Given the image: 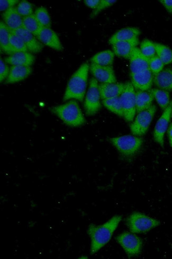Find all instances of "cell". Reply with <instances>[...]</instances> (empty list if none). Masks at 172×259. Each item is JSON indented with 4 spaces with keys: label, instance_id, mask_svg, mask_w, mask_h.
Masks as SVG:
<instances>
[{
    "label": "cell",
    "instance_id": "6da1fadb",
    "mask_svg": "<svg viewBox=\"0 0 172 259\" xmlns=\"http://www.w3.org/2000/svg\"><path fill=\"white\" fill-rule=\"evenodd\" d=\"M122 219V215H116L102 225L91 224L89 226L87 232L91 239V255L97 253L109 243Z\"/></svg>",
    "mask_w": 172,
    "mask_h": 259
},
{
    "label": "cell",
    "instance_id": "7a4b0ae2",
    "mask_svg": "<svg viewBox=\"0 0 172 259\" xmlns=\"http://www.w3.org/2000/svg\"><path fill=\"white\" fill-rule=\"evenodd\" d=\"M90 66L84 63L70 78L63 97V101L78 100L83 102L87 90Z\"/></svg>",
    "mask_w": 172,
    "mask_h": 259
},
{
    "label": "cell",
    "instance_id": "3957f363",
    "mask_svg": "<svg viewBox=\"0 0 172 259\" xmlns=\"http://www.w3.org/2000/svg\"><path fill=\"white\" fill-rule=\"evenodd\" d=\"M50 111L69 126L78 127L85 122V117L78 103L75 100L52 107Z\"/></svg>",
    "mask_w": 172,
    "mask_h": 259
},
{
    "label": "cell",
    "instance_id": "277c9868",
    "mask_svg": "<svg viewBox=\"0 0 172 259\" xmlns=\"http://www.w3.org/2000/svg\"><path fill=\"white\" fill-rule=\"evenodd\" d=\"M110 143L126 158H131L137 154L143 144V139L132 135L111 138Z\"/></svg>",
    "mask_w": 172,
    "mask_h": 259
},
{
    "label": "cell",
    "instance_id": "5b68a950",
    "mask_svg": "<svg viewBox=\"0 0 172 259\" xmlns=\"http://www.w3.org/2000/svg\"><path fill=\"white\" fill-rule=\"evenodd\" d=\"M126 224L130 231L135 234L146 233L160 225L156 219L139 212H134L129 215Z\"/></svg>",
    "mask_w": 172,
    "mask_h": 259
},
{
    "label": "cell",
    "instance_id": "8992f818",
    "mask_svg": "<svg viewBox=\"0 0 172 259\" xmlns=\"http://www.w3.org/2000/svg\"><path fill=\"white\" fill-rule=\"evenodd\" d=\"M116 240L123 247L129 257L137 256L142 251V239L131 232L121 233L116 237Z\"/></svg>",
    "mask_w": 172,
    "mask_h": 259
},
{
    "label": "cell",
    "instance_id": "52a82bcc",
    "mask_svg": "<svg viewBox=\"0 0 172 259\" xmlns=\"http://www.w3.org/2000/svg\"><path fill=\"white\" fill-rule=\"evenodd\" d=\"M123 107L124 118L128 122L134 121L136 113V92L131 82L126 83V87L120 96Z\"/></svg>",
    "mask_w": 172,
    "mask_h": 259
},
{
    "label": "cell",
    "instance_id": "ba28073f",
    "mask_svg": "<svg viewBox=\"0 0 172 259\" xmlns=\"http://www.w3.org/2000/svg\"><path fill=\"white\" fill-rule=\"evenodd\" d=\"M100 100L98 82L92 78L84 102V109L87 115H94L99 112L101 107Z\"/></svg>",
    "mask_w": 172,
    "mask_h": 259
},
{
    "label": "cell",
    "instance_id": "9c48e42d",
    "mask_svg": "<svg viewBox=\"0 0 172 259\" xmlns=\"http://www.w3.org/2000/svg\"><path fill=\"white\" fill-rule=\"evenodd\" d=\"M156 111V106L152 105L149 109L138 113L130 126L131 131L134 136L142 137L147 133Z\"/></svg>",
    "mask_w": 172,
    "mask_h": 259
},
{
    "label": "cell",
    "instance_id": "30bf717a",
    "mask_svg": "<svg viewBox=\"0 0 172 259\" xmlns=\"http://www.w3.org/2000/svg\"><path fill=\"white\" fill-rule=\"evenodd\" d=\"M171 113V104H169L159 117L154 128L153 136L155 141L162 147H164V136L168 127Z\"/></svg>",
    "mask_w": 172,
    "mask_h": 259
},
{
    "label": "cell",
    "instance_id": "8fae6325",
    "mask_svg": "<svg viewBox=\"0 0 172 259\" xmlns=\"http://www.w3.org/2000/svg\"><path fill=\"white\" fill-rule=\"evenodd\" d=\"M132 84L136 91H149L154 83V76L150 69L136 73H131Z\"/></svg>",
    "mask_w": 172,
    "mask_h": 259
},
{
    "label": "cell",
    "instance_id": "7c38bea8",
    "mask_svg": "<svg viewBox=\"0 0 172 259\" xmlns=\"http://www.w3.org/2000/svg\"><path fill=\"white\" fill-rule=\"evenodd\" d=\"M90 70L94 78L101 83L117 82L112 66H100V65L91 63Z\"/></svg>",
    "mask_w": 172,
    "mask_h": 259
},
{
    "label": "cell",
    "instance_id": "4fadbf2b",
    "mask_svg": "<svg viewBox=\"0 0 172 259\" xmlns=\"http://www.w3.org/2000/svg\"><path fill=\"white\" fill-rule=\"evenodd\" d=\"M10 31L22 39L27 46L28 51L31 53H39L44 48V45L35 36L23 27L14 30H10Z\"/></svg>",
    "mask_w": 172,
    "mask_h": 259
},
{
    "label": "cell",
    "instance_id": "5bb4252c",
    "mask_svg": "<svg viewBox=\"0 0 172 259\" xmlns=\"http://www.w3.org/2000/svg\"><path fill=\"white\" fill-rule=\"evenodd\" d=\"M149 59L145 56L141 50L135 48L130 58L131 73H136L149 69Z\"/></svg>",
    "mask_w": 172,
    "mask_h": 259
},
{
    "label": "cell",
    "instance_id": "9a60e30c",
    "mask_svg": "<svg viewBox=\"0 0 172 259\" xmlns=\"http://www.w3.org/2000/svg\"><path fill=\"white\" fill-rule=\"evenodd\" d=\"M37 38L43 45L52 49L58 51H62L64 49L58 35L51 28H43Z\"/></svg>",
    "mask_w": 172,
    "mask_h": 259
},
{
    "label": "cell",
    "instance_id": "2e32d148",
    "mask_svg": "<svg viewBox=\"0 0 172 259\" xmlns=\"http://www.w3.org/2000/svg\"><path fill=\"white\" fill-rule=\"evenodd\" d=\"M126 83H100L99 84L101 99H106L120 97L124 92Z\"/></svg>",
    "mask_w": 172,
    "mask_h": 259
},
{
    "label": "cell",
    "instance_id": "e0dca14e",
    "mask_svg": "<svg viewBox=\"0 0 172 259\" xmlns=\"http://www.w3.org/2000/svg\"><path fill=\"white\" fill-rule=\"evenodd\" d=\"M7 64L12 66H20L31 67L35 61V58L33 54L29 52H17L5 58Z\"/></svg>",
    "mask_w": 172,
    "mask_h": 259
},
{
    "label": "cell",
    "instance_id": "ac0fdd59",
    "mask_svg": "<svg viewBox=\"0 0 172 259\" xmlns=\"http://www.w3.org/2000/svg\"><path fill=\"white\" fill-rule=\"evenodd\" d=\"M138 38L130 40L117 42L112 45V50L117 57L130 59L133 50L139 45Z\"/></svg>",
    "mask_w": 172,
    "mask_h": 259
},
{
    "label": "cell",
    "instance_id": "d6986e66",
    "mask_svg": "<svg viewBox=\"0 0 172 259\" xmlns=\"http://www.w3.org/2000/svg\"><path fill=\"white\" fill-rule=\"evenodd\" d=\"M4 22L11 30L23 27V17L18 12L17 8H10L3 14Z\"/></svg>",
    "mask_w": 172,
    "mask_h": 259
},
{
    "label": "cell",
    "instance_id": "ffe728a7",
    "mask_svg": "<svg viewBox=\"0 0 172 259\" xmlns=\"http://www.w3.org/2000/svg\"><path fill=\"white\" fill-rule=\"evenodd\" d=\"M33 71L31 67L12 66L10 68L7 83H14L25 80Z\"/></svg>",
    "mask_w": 172,
    "mask_h": 259
},
{
    "label": "cell",
    "instance_id": "44dd1931",
    "mask_svg": "<svg viewBox=\"0 0 172 259\" xmlns=\"http://www.w3.org/2000/svg\"><path fill=\"white\" fill-rule=\"evenodd\" d=\"M141 34V31L135 27H127L120 30L116 32L109 40L110 45L122 41L130 40L138 38Z\"/></svg>",
    "mask_w": 172,
    "mask_h": 259
},
{
    "label": "cell",
    "instance_id": "7402d4cb",
    "mask_svg": "<svg viewBox=\"0 0 172 259\" xmlns=\"http://www.w3.org/2000/svg\"><path fill=\"white\" fill-rule=\"evenodd\" d=\"M153 76L154 83L158 89L167 92L172 91V70H163Z\"/></svg>",
    "mask_w": 172,
    "mask_h": 259
},
{
    "label": "cell",
    "instance_id": "603a6c76",
    "mask_svg": "<svg viewBox=\"0 0 172 259\" xmlns=\"http://www.w3.org/2000/svg\"><path fill=\"white\" fill-rule=\"evenodd\" d=\"M154 97L153 94L149 91L136 92V106L137 113L145 111L153 105Z\"/></svg>",
    "mask_w": 172,
    "mask_h": 259
},
{
    "label": "cell",
    "instance_id": "cb8c5ba5",
    "mask_svg": "<svg viewBox=\"0 0 172 259\" xmlns=\"http://www.w3.org/2000/svg\"><path fill=\"white\" fill-rule=\"evenodd\" d=\"M10 30L4 21L0 22V47L6 55H12L15 53L10 43Z\"/></svg>",
    "mask_w": 172,
    "mask_h": 259
},
{
    "label": "cell",
    "instance_id": "d4e9b609",
    "mask_svg": "<svg viewBox=\"0 0 172 259\" xmlns=\"http://www.w3.org/2000/svg\"><path fill=\"white\" fill-rule=\"evenodd\" d=\"M114 53L110 50H106L96 54L91 59V63L100 66H112L114 58Z\"/></svg>",
    "mask_w": 172,
    "mask_h": 259
},
{
    "label": "cell",
    "instance_id": "484cf974",
    "mask_svg": "<svg viewBox=\"0 0 172 259\" xmlns=\"http://www.w3.org/2000/svg\"><path fill=\"white\" fill-rule=\"evenodd\" d=\"M23 27L37 38L43 28L34 14L23 18Z\"/></svg>",
    "mask_w": 172,
    "mask_h": 259
},
{
    "label": "cell",
    "instance_id": "4316f807",
    "mask_svg": "<svg viewBox=\"0 0 172 259\" xmlns=\"http://www.w3.org/2000/svg\"><path fill=\"white\" fill-rule=\"evenodd\" d=\"M151 93L161 109L165 110L169 105V94L168 92L159 89H154L149 91Z\"/></svg>",
    "mask_w": 172,
    "mask_h": 259
},
{
    "label": "cell",
    "instance_id": "83f0119b",
    "mask_svg": "<svg viewBox=\"0 0 172 259\" xmlns=\"http://www.w3.org/2000/svg\"><path fill=\"white\" fill-rule=\"evenodd\" d=\"M102 104L107 110L120 117H124V112L120 97L103 100Z\"/></svg>",
    "mask_w": 172,
    "mask_h": 259
},
{
    "label": "cell",
    "instance_id": "f1b7e54d",
    "mask_svg": "<svg viewBox=\"0 0 172 259\" xmlns=\"http://www.w3.org/2000/svg\"><path fill=\"white\" fill-rule=\"evenodd\" d=\"M156 55L164 65L172 63V50L168 47L155 43Z\"/></svg>",
    "mask_w": 172,
    "mask_h": 259
},
{
    "label": "cell",
    "instance_id": "f546056e",
    "mask_svg": "<svg viewBox=\"0 0 172 259\" xmlns=\"http://www.w3.org/2000/svg\"><path fill=\"white\" fill-rule=\"evenodd\" d=\"M35 16L42 28H51V20L47 9L43 7L37 8Z\"/></svg>",
    "mask_w": 172,
    "mask_h": 259
},
{
    "label": "cell",
    "instance_id": "4dcf8cb0",
    "mask_svg": "<svg viewBox=\"0 0 172 259\" xmlns=\"http://www.w3.org/2000/svg\"><path fill=\"white\" fill-rule=\"evenodd\" d=\"M10 43L14 52H29L28 48L24 41L16 34L10 31Z\"/></svg>",
    "mask_w": 172,
    "mask_h": 259
},
{
    "label": "cell",
    "instance_id": "1f68e13d",
    "mask_svg": "<svg viewBox=\"0 0 172 259\" xmlns=\"http://www.w3.org/2000/svg\"><path fill=\"white\" fill-rule=\"evenodd\" d=\"M140 50L147 58H150L156 56L155 42L149 40L145 39L142 42Z\"/></svg>",
    "mask_w": 172,
    "mask_h": 259
},
{
    "label": "cell",
    "instance_id": "d6a6232c",
    "mask_svg": "<svg viewBox=\"0 0 172 259\" xmlns=\"http://www.w3.org/2000/svg\"><path fill=\"white\" fill-rule=\"evenodd\" d=\"M149 69L153 75L157 74L162 71L165 66L163 62L157 55L149 59Z\"/></svg>",
    "mask_w": 172,
    "mask_h": 259
},
{
    "label": "cell",
    "instance_id": "836d02e7",
    "mask_svg": "<svg viewBox=\"0 0 172 259\" xmlns=\"http://www.w3.org/2000/svg\"><path fill=\"white\" fill-rule=\"evenodd\" d=\"M18 13L23 18L33 15V5L27 1H22L16 7Z\"/></svg>",
    "mask_w": 172,
    "mask_h": 259
},
{
    "label": "cell",
    "instance_id": "e575fe53",
    "mask_svg": "<svg viewBox=\"0 0 172 259\" xmlns=\"http://www.w3.org/2000/svg\"><path fill=\"white\" fill-rule=\"evenodd\" d=\"M117 3V1L114 0H101L100 3L95 9L94 10L93 12L91 14L90 17L91 18H93L99 14L102 10L110 7Z\"/></svg>",
    "mask_w": 172,
    "mask_h": 259
},
{
    "label": "cell",
    "instance_id": "d590c367",
    "mask_svg": "<svg viewBox=\"0 0 172 259\" xmlns=\"http://www.w3.org/2000/svg\"><path fill=\"white\" fill-rule=\"evenodd\" d=\"M10 68L2 58L0 59V82H2L9 76Z\"/></svg>",
    "mask_w": 172,
    "mask_h": 259
},
{
    "label": "cell",
    "instance_id": "8d00e7d4",
    "mask_svg": "<svg viewBox=\"0 0 172 259\" xmlns=\"http://www.w3.org/2000/svg\"><path fill=\"white\" fill-rule=\"evenodd\" d=\"M19 3L18 0H2L0 1V10L5 12V11L15 7V6Z\"/></svg>",
    "mask_w": 172,
    "mask_h": 259
},
{
    "label": "cell",
    "instance_id": "74e56055",
    "mask_svg": "<svg viewBox=\"0 0 172 259\" xmlns=\"http://www.w3.org/2000/svg\"><path fill=\"white\" fill-rule=\"evenodd\" d=\"M101 0H85L84 4L86 6L93 9H95L99 4Z\"/></svg>",
    "mask_w": 172,
    "mask_h": 259
},
{
    "label": "cell",
    "instance_id": "f35d334b",
    "mask_svg": "<svg viewBox=\"0 0 172 259\" xmlns=\"http://www.w3.org/2000/svg\"><path fill=\"white\" fill-rule=\"evenodd\" d=\"M169 14H172V0H160L159 1Z\"/></svg>",
    "mask_w": 172,
    "mask_h": 259
},
{
    "label": "cell",
    "instance_id": "ab89813d",
    "mask_svg": "<svg viewBox=\"0 0 172 259\" xmlns=\"http://www.w3.org/2000/svg\"><path fill=\"white\" fill-rule=\"evenodd\" d=\"M167 135L170 146L172 149V123L169 125L167 129Z\"/></svg>",
    "mask_w": 172,
    "mask_h": 259
},
{
    "label": "cell",
    "instance_id": "60d3db41",
    "mask_svg": "<svg viewBox=\"0 0 172 259\" xmlns=\"http://www.w3.org/2000/svg\"><path fill=\"white\" fill-rule=\"evenodd\" d=\"M171 117H172V104H171Z\"/></svg>",
    "mask_w": 172,
    "mask_h": 259
}]
</instances>
